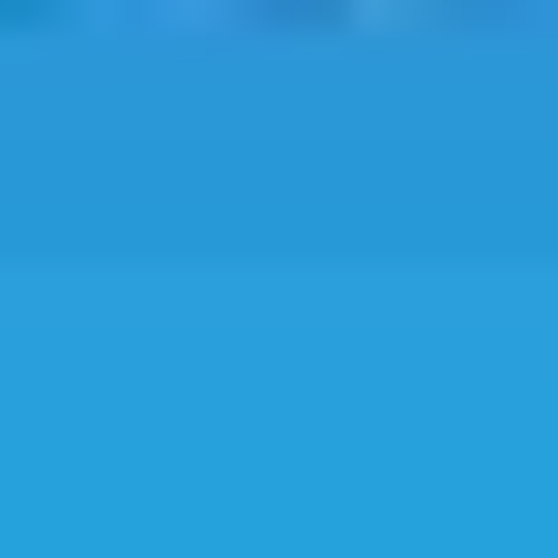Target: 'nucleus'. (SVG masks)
Returning <instances> with one entry per match:
<instances>
[]
</instances>
